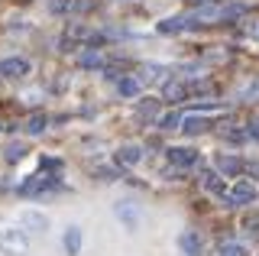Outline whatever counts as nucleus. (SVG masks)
<instances>
[{"label":"nucleus","instance_id":"f257e3e1","mask_svg":"<svg viewBox=\"0 0 259 256\" xmlns=\"http://www.w3.org/2000/svg\"><path fill=\"white\" fill-rule=\"evenodd\" d=\"M0 250L7 256H20L29 250V237L23 230H7V234H0Z\"/></svg>","mask_w":259,"mask_h":256},{"label":"nucleus","instance_id":"f03ea898","mask_svg":"<svg viewBox=\"0 0 259 256\" xmlns=\"http://www.w3.org/2000/svg\"><path fill=\"white\" fill-rule=\"evenodd\" d=\"M256 195H259V191H256L253 182H237V185H233V191L227 195V204H253Z\"/></svg>","mask_w":259,"mask_h":256},{"label":"nucleus","instance_id":"7ed1b4c3","mask_svg":"<svg viewBox=\"0 0 259 256\" xmlns=\"http://www.w3.org/2000/svg\"><path fill=\"white\" fill-rule=\"evenodd\" d=\"M59 188H62L59 182L36 175V179H29V182H23V185H20V195H39V191H59Z\"/></svg>","mask_w":259,"mask_h":256},{"label":"nucleus","instance_id":"20e7f679","mask_svg":"<svg viewBox=\"0 0 259 256\" xmlns=\"http://www.w3.org/2000/svg\"><path fill=\"white\" fill-rule=\"evenodd\" d=\"M29 71V62L26 59H7L0 62V78H23Z\"/></svg>","mask_w":259,"mask_h":256},{"label":"nucleus","instance_id":"39448f33","mask_svg":"<svg viewBox=\"0 0 259 256\" xmlns=\"http://www.w3.org/2000/svg\"><path fill=\"white\" fill-rule=\"evenodd\" d=\"M191 26H198L191 17H175V20H162L159 33H182V29H191Z\"/></svg>","mask_w":259,"mask_h":256},{"label":"nucleus","instance_id":"423d86ee","mask_svg":"<svg viewBox=\"0 0 259 256\" xmlns=\"http://www.w3.org/2000/svg\"><path fill=\"white\" fill-rule=\"evenodd\" d=\"M194 159H198L194 149H185V146H172V149H168V162H172V165H191Z\"/></svg>","mask_w":259,"mask_h":256},{"label":"nucleus","instance_id":"0eeeda50","mask_svg":"<svg viewBox=\"0 0 259 256\" xmlns=\"http://www.w3.org/2000/svg\"><path fill=\"white\" fill-rule=\"evenodd\" d=\"M143 159V149L140 146H123L117 149V165H136Z\"/></svg>","mask_w":259,"mask_h":256},{"label":"nucleus","instance_id":"6e6552de","mask_svg":"<svg viewBox=\"0 0 259 256\" xmlns=\"http://www.w3.org/2000/svg\"><path fill=\"white\" fill-rule=\"evenodd\" d=\"M65 253H68V256L81 253V227H68V230H65Z\"/></svg>","mask_w":259,"mask_h":256},{"label":"nucleus","instance_id":"1a4fd4ad","mask_svg":"<svg viewBox=\"0 0 259 256\" xmlns=\"http://www.w3.org/2000/svg\"><path fill=\"white\" fill-rule=\"evenodd\" d=\"M117 214L123 218V224L130 230H136V224H140V214H136V207L130 204V201H123V204H117Z\"/></svg>","mask_w":259,"mask_h":256},{"label":"nucleus","instance_id":"9d476101","mask_svg":"<svg viewBox=\"0 0 259 256\" xmlns=\"http://www.w3.org/2000/svg\"><path fill=\"white\" fill-rule=\"evenodd\" d=\"M182 130L188 133V137H194V133H204V130H207V120L194 114V117H188V120H185V126H182Z\"/></svg>","mask_w":259,"mask_h":256},{"label":"nucleus","instance_id":"9b49d317","mask_svg":"<svg viewBox=\"0 0 259 256\" xmlns=\"http://www.w3.org/2000/svg\"><path fill=\"white\" fill-rule=\"evenodd\" d=\"M221 172L224 175H237V172H243V159H233V156H221Z\"/></svg>","mask_w":259,"mask_h":256},{"label":"nucleus","instance_id":"f8f14e48","mask_svg":"<svg viewBox=\"0 0 259 256\" xmlns=\"http://www.w3.org/2000/svg\"><path fill=\"white\" fill-rule=\"evenodd\" d=\"M117 91L123 94V98H136V94H140V81H136V78H120Z\"/></svg>","mask_w":259,"mask_h":256},{"label":"nucleus","instance_id":"ddd939ff","mask_svg":"<svg viewBox=\"0 0 259 256\" xmlns=\"http://www.w3.org/2000/svg\"><path fill=\"white\" fill-rule=\"evenodd\" d=\"M217 256H246V246L237 243V240H227V243H221V253Z\"/></svg>","mask_w":259,"mask_h":256},{"label":"nucleus","instance_id":"4468645a","mask_svg":"<svg viewBox=\"0 0 259 256\" xmlns=\"http://www.w3.org/2000/svg\"><path fill=\"white\" fill-rule=\"evenodd\" d=\"M182 250L188 253V256H201V240L194 237V234H185L182 237Z\"/></svg>","mask_w":259,"mask_h":256},{"label":"nucleus","instance_id":"2eb2a0df","mask_svg":"<svg viewBox=\"0 0 259 256\" xmlns=\"http://www.w3.org/2000/svg\"><path fill=\"white\" fill-rule=\"evenodd\" d=\"M46 130V117L42 114H32L29 120H26V133H32V137H36V133H42Z\"/></svg>","mask_w":259,"mask_h":256},{"label":"nucleus","instance_id":"dca6fc26","mask_svg":"<svg viewBox=\"0 0 259 256\" xmlns=\"http://www.w3.org/2000/svg\"><path fill=\"white\" fill-rule=\"evenodd\" d=\"M185 94H188V91H185V84H182V81H168V84H165V98H172V101H182Z\"/></svg>","mask_w":259,"mask_h":256},{"label":"nucleus","instance_id":"f3484780","mask_svg":"<svg viewBox=\"0 0 259 256\" xmlns=\"http://www.w3.org/2000/svg\"><path fill=\"white\" fill-rule=\"evenodd\" d=\"M178 123H182V114H175V110H172V114H165V117L159 120V126H162V130H175Z\"/></svg>","mask_w":259,"mask_h":256},{"label":"nucleus","instance_id":"a211bd4d","mask_svg":"<svg viewBox=\"0 0 259 256\" xmlns=\"http://www.w3.org/2000/svg\"><path fill=\"white\" fill-rule=\"evenodd\" d=\"M204 188H210V191H217V195L224 198V182L217 179V175H210V172L204 175Z\"/></svg>","mask_w":259,"mask_h":256},{"label":"nucleus","instance_id":"6ab92c4d","mask_svg":"<svg viewBox=\"0 0 259 256\" xmlns=\"http://www.w3.org/2000/svg\"><path fill=\"white\" fill-rule=\"evenodd\" d=\"M156 110H159V104H156V101H143V104H140V117H146V120L156 117Z\"/></svg>","mask_w":259,"mask_h":256},{"label":"nucleus","instance_id":"aec40b11","mask_svg":"<svg viewBox=\"0 0 259 256\" xmlns=\"http://www.w3.org/2000/svg\"><path fill=\"white\" fill-rule=\"evenodd\" d=\"M159 65H146L143 68V75H140V81H146V84H152V81H156V78H159Z\"/></svg>","mask_w":259,"mask_h":256},{"label":"nucleus","instance_id":"412c9836","mask_svg":"<svg viewBox=\"0 0 259 256\" xmlns=\"http://www.w3.org/2000/svg\"><path fill=\"white\" fill-rule=\"evenodd\" d=\"M101 52H84V55H81V65H84V68H94V65H101Z\"/></svg>","mask_w":259,"mask_h":256},{"label":"nucleus","instance_id":"4be33fe9","mask_svg":"<svg viewBox=\"0 0 259 256\" xmlns=\"http://www.w3.org/2000/svg\"><path fill=\"white\" fill-rule=\"evenodd\" d=\"M26 156V146H23V143H13L10 149H7V159H10V162H16V159H23Z\"/></svg>","mask_w":259,"mask_h":256},{"label":"nucleus","instance_id":"5701e85b","mask_svg":"<svg viewBox=\"0 0 259 256\" xmlns=\"http://www.w3.org/2000/svg\"><path fill=\"white\" fill-rule=\"evenodd\" d=\"M49 7H52V13H62V10H68V0H52Z\"/></svg>","mask_w":259,"mask_h":256},{"label":"nucleus","instance_id":"b1692460","mask_svg":"<svg viewBox=\"0 0 259 256\" xmlns=\"http://www.w3.org/2000/svg\"><path fill=\"white\" fill-rule=\"evenodd\" d=\"M97 175H101V179H104V182H110V179H117V175H113L110 169H97Z\"/></svg>","mask_w":259,"mask_h":256},{"label":"nucleus","instance_id":"393cba45","mask_svg":"<svg viewBox=\"0 0 259 256\" xmlns=\"http://www.w3.org/2000/svg\"><path fill=\"white\" fill-rule=\"evenodd\" d=\"M249 137L259 140V120H253V123H249Z\"/></svg>","mask_w":259,"mask_h":256}]
</instances>
